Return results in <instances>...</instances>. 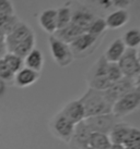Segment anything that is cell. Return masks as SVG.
I'll list each match as a JSON object with an SVG mask.
<instances>
[{
	"instance_id": "e575fe53",
	"label": "cell",
	"mask_w": 140,
	"mask_h": 149,
	"mask_svg": "<svg viewBox=\"0 0 140 149\" xmlns=\"http://www.w3.org/2000/svg\"><path fill=\"white\" fill-rule=\"evenodd\" d=\"M110 149H125L123 145H118V144H112Z\"/></svg>"
},
{
	"instance_id": "9c48e42d",
	"label": "cell",
	"mask_w": 140,
	"mask_h": 149,
	"mask_svg": "<svg viewBox=\"0 0 140 149\" xmlns=\"http://www.w3.org/2000/svg\"><path fill=\"white\" fill-rule=\"evenodd\" d=\"M132 89H135L134 79H128V77H123L119 81L112 84L106 91H103V94L107 101L113 106L114 102H116L120 97H123L127 93L132 91Z\"/></svg>"
},
{
	"instance_id": "5bb4252c",
	"label": "cell",
	"mask_w": 140,
	"mask_h": 149,
	"mask_svg": "<svg viewBox=\"0 0 140 149\" xmlns=\"http://www.w3.org/2000/svg\"><path fill=\"white\" fill-rule=\"evenodd\" d=\"M40 76H41V74L38 72H35L29 68L23 66L19 72L14 74L13 83L16 86L20 87V88H25V87H29L31 85H33L34 83H36L40 79Z\"/></svg>"
},
{
	"instance_id": "d6a6232c",
	"label": "cell",
	"mask_w": 140,
	"mask_h": 149,
	"mask_svg": "<svg viewBox=\"0 0 140 149\" xmlns=\"http://www.w3.org/2000/svg\"><path fill=\"white\" fill-rule=\"evenodd\" d=\"M134 85H135V88L137 91H140V72L137 74V76L134 79Z\"/></svg>"
},
{
	"instance_id": "ac0fdd59",
	"label": "cell",
	"mask_w": 140,
	"mask_h": 149,
	"mask_svg": "<svg viewBox=\"0 0 140 149\" xmlns=\"http://www.w3.org/2000/svg\"><path fill=\"white\" fill-rule=\"evenodd\" d=\"M83 33H84V32H83L82 29H79L77 25L72 24V23L70 22V24L67 25L66 27L57 29V31L53 34V36H55V37L57 38V39H59V40H62V42L70 45L76 38L79 37L80 35H82Z\"/></svg>"
},
{
	"instance_id": "ba28073f",
	"label": "cell",
	"mask_w": 140,
	"mask_h": 149,
	"mask_svg": "<svg viewBox=\"0 0 140 149\" xmlns=\"http://www.w3.org/2000/svg\"><path fill=\"white\" fill-rule=\"evenodd\" d=\"M74 126L76 124L70 122L62 112H58L50 122V127H52L53 133L59 139L66 143H69L70 138L74 134Z\"/></svg>"
},
{
	"instance_id": "f546056e",
	"label": "cell",
	"mask_w": 140,
	"mask_h": 149,
	"mask_svg": "<svg viewBox=\"0 0 140 149\" xmlns=\"http://www.w3.org/2000/svg\"><path fill=\"white\" fill-rule=\"evenodd\" d=\"M137 144H140V130L136 127H132L127 138L124 141L123 146L128 147V146L137 145Z\"/></svg>"
},
{
	"instance_id": "2e32d148",
	"label": "cell",
	"mask_w": 140,
	"mask_h": 149,
	"mask_svg": "<svg viewBox=\"0 0 140 149\" xmlns=\"http://www.w3.org/2000/svg\"><path fill=\"white\" fill-rule=\"evenodd\" d=\"M106 27L111 29H118L127 24L129 20V13L126 9H116L106 17Z\"/></svg>"
},
{
	"instance_id": "6da1fadb",
	"label": "cell",
	"mask_w": 140,
	"mask_h": 149,
	"mask_svg": "<svg viewBox=\"0 0 140 149\" xmlns=\"http://www.w3.org/2000/svg\"><path fill=\"white\" fill-rule=\"evenodd\" d=\"M79 100L81 101L84 108L86 119L90 116L106 114L112 112L113 106L107 101L103 91H96L89 87V89L83 94V96Z\"/></svg>"
},
{
	"instance_id": "f1b7e54d",
	"label": "cell",
	"mask_w": 140,
	"mask_h": 149,
	"mask_svg": "<svg viewBox=\"0 0 140 149\" xmlns=\"http://www.w3.org/2000/svg\"><path fill=\"white\" fill-rule=\"evenodd\" d=\"M14 73L9 69V66L4 63L2 59H0V79L4 83L13 82Z\"/></svg>"
},
{
	"instance_id": "1f68e13d",
	"label": "cell",
	"mask_w": 140,
	"mask_h": 149,
	"mask_svg": "<svg viewBox=\"0 0 140 149\" xmlns=\"http://www.w3.org/2000/svg\"><path fill=\"white\" fill-rule=\"evenodd\" d=\"M8 52L7 50V46H6V42H0V59L4 58V56Z\"/></svg>"
},
{
	"instance_id": "7c38bea8",
	"label": "cell",
	"mask_w": 140,
	"mask_h": 149,
	"mask_svg": "<svg viewBox=\"0 0 140 149\" xmlns=\"http://www.w3.org/2000/svg\"><path fill=\"white\" fill-rule=\"evenodd\" d=\"M96 17H98L88 8L81 7V8L76 9L72 12V14H71V23L77 25L79 29H81L84 33H87L90 25L93 23V21Z\"/></svg>"
},
{
	"instance_id": "74e56055",
	"label": "cell",
	"mask_w": 140,
	"mask_h": 149,
	"mask_svg": "<svg viewBox=\"0 0 140 149\" xmlns=\"http://www.w3.org/2000/svg\"><path fill=\"white\" fill-rule=\"evenodd\" d=\"M137 54H138V59H139V61H140V49L137 50Z\"/></svg>"
},
{
	"instance_id": "83f0119b",
	"label": "cell",
	"mask_w": 140,
	"mask_h": 149,
	"mask_svg": "<svg viewBox=\"0 0 140 149\" xmlns=\"http://www.w3.org/2000/svg\"><path fill=\"white\" fill-rule=\"evenodd\" d=\"M124 76L122 74L119 66L117 63H110L107 65V79H110L111 83H115L120 79H123Z\"/></svg>"
},
{
	"instance_id": "ffe728a7",
	"label": "cell",
	"mask_w": 140,
	"mask_h": 149,
	"mask_svg": "<svg viewBox=\"0 0 140 149\" xmlns=\"http://www.w3.org/2000/svg\"><path fill=\"white\" fill-rule=\"evenodd\" d=\"M23 61H24L25 68H29V69L35 71V72L41 73V71L43 70V66H44V56H43L41 50L34 48L23 59Z\"/></svg>"
},
{
	"instance_id": "603a6c76",
	"label": "cell",
	"mask_w": 140,
	"mask_h": 149,
	"mask_svg": "<svg viewBox=\"0 0 140 149\" xmlns=\"http://www.w3.org/2000/svg\"><path fill=\"white\" fill-rule=\"evenodd\" d=\"M124 45L128 49H137L140 47V29H130L126 31L123 35Z\"/></svg>"
},
{
	"instance_id": "4dcf8cb0",
	"label": "cell",
	"mask_w": 140,
	"mask_h": 149,
	"mask_svg": "<svg viewBox=\"0 0 140 149\" xmlns=\"http://www.w3.org/2000/svg\"><path fill=\"white\" fill-rule=\"evenodd\" d=\"M0 12L6 14H14V8L10 0H0Z\"/></svg>"
},
{
	"instance_id": "484cf974",
	"label": "cell",
	"mask_w": 140,
	"mask_h": 149,
	"mask_svg": "<svg viewBox=\"0 0 140 149\" xmlns=\"http://www.w3.org/2000/svg\"><path fill=\"white\" fill-rule=\"evenodd\" d=\"M57 11V29H64L67 25L70 24L71 22V8L70 7H60V8L56 9Z\"/></svg>"
},
{
	"instance_id": "e0dca14e",
	"label": "cell",
	"mask_w": 140,
	"mask_h": 149,
	"mask_svg": "<svg viewBox=\"0 0 140 149\" xmlns=\"http://www.w3.org/2000/svg\"><path fill=\"white\" fill-rule=\"evenodd\" d=\"M126 47L124 45L122 38H117L114 42H112L110 46L107 47L105 54L103 57L105 58L107 62L110 63H117L119 61V59L123 57V54L126 51Z\"/></svg>"
},
{
	"instance_id": "836d02e7",
	"label": "cell",
	"mask_w": 140,
	"mask_h": 149,
	"mask_svg": "<svg viewBox=\"0 0 140 149\" xmlns=\"http://www.w3.org/2000/svg\"><path fill=\"white\" fill-rule=\"evenodd\" d=\"M4 91H6V83H4V82H2V81L0 79V96L4 94Z\"/></svg>"
},
{
	"instance_id": "7402d4cb",
	"label": "cell",
	"mask_w": 140,
	"mask_h": 149,
	"mask_svg": "<svg viewBox=\"0 0 140 149\" xmlns=\"http://www.w3.org/2000/svg\"><path fill=\"white\" fill-rule=\"evenodd\" d=\"M89 146L93 149H110L112 141L110 136L102 133H91Z\"/></svg>"
},
{
	"instance_id": "d590c367",
	"label": "cell",
	"mask_w": 140,
	"mask_h": 149,
	"mask_svg": "<svg viewBox=\"0 0 140 149\" xmlns=\"http://www.w3.org/2000/svg\"><path fill=\"white\" fill-rule=\"evenodd\" d=\"M125 149H140V144H137V145H132V146H128V147H124Z\"/></svg>"
},
{
	"instance_id": "f35d334b",
	"label": "cell",
	"mask_w": 140,
	"mask_h": 149,
	"mask_svg": "<svg viewBox=\"0 0 140 149\" xmlns=\"http://www.w3.org/2000/svg\"><path fill=\"white\" fill-rule=\"evenodd\" d=\"M88 149H93V148H91L90 146H89V147H88Z\"/></svg>"
},
{
	"instance_id": "30bf717a",
	"label": "cell",
	"mask_w": 140,
	"mask_h": 149,
	"mask_svg": "<svg viewBox=\"0 0 140 149\" xmlns=\"http://www.w3.org/2000/svg\"><path fill=\"white\" fill-rule=\"evenodd\" d=\"M34 34L33 29L30 27L29 25L21 21L17 25V27L13 29L11 33L6 36V46H7V50L8 52H11L13 48H16L20 42L25 40L26 38Z\"/></svg>"
},
{
	"instance_id": "277c9868",
	"label": "cell",
	"mask_w": 140,
	"mask_h": 149,
	"mask_svg": "<svg viewBox=\"0 0 140 149\" xmlns=\"http://www.w3.org/2000/svg\"><path fill=\"white\" fill-rule=\"evenodd\" d=\"M48 44L54 61L60 68H66L72 63L74 57L68 44L57 39L53 35H50L48 38Z\"/></svg>"
},
{
	"instance_id": "cb8c5ba5",
	"label": "cell",
	"mask_w": 140,
	"mask_h": 149,
	"mask_svg": "<svg viewBox=\"0 0 140 149\" xmlns=\"http://www.w3.org/2000/svg\"><path fill=\"white\" fill-rule=\"evenodd\" d=\"M88 2L94 3L105 10H108L111 8L127 9L130 6L132 0H88Z\"/></svg>"
},
{
	"instance_id": "52a82bcc",
	"label": "cell",
	"mask_w": 140,
	"mask_h": 149,
	"mask_svg": "<svg viewBox=\"0 0 140 149\" xmlns=\"http://www.w3.org/2000/svg\"><path fill=\"white\" fill-rule=\"evenodd\" d=\"M124 77L135 79L140 72V61L138 59L137 49H126L123 57L117 62Z\"/></svg>"
},
{
	"instance_id": "d4e9b609",
	"label": "cell",
	"mask_w": 140,
	"mask_h": 149,
	"mask_svg": "<svg viewBox=\"0 0 140 149\" xmlns=\"http://www.w3.org/2000/svg\"><path fill=\"white\" fill-rule=\"evenodd\" d=\"M2 60H4V63L9 66V69L12 71L14 74H16L17 72H19V71L24 66L23 59L20 58L17 54H11V52H7V54L4 56Z\"/></svg>"
},
{
	"instance_id": "5b68a950",
	"label": "cell",
	"mask_w": 140,
	"mask_h": 149,
	"mask_svg": "<svg viewBox=\"0 0 140 149\" xmlns=\"http://www.w3.org/2000/svg\"><path fill=\"white\" fill-rule=\"evenodd\" d=\"M107 65H108V62L102 56L91 71V75L89 77V87L90 88L104 91L113 84L107 79Z\"/></svg>"
},
{
	"instance_id": "d6986e66",
	"label": "cell",
	"mask_w": 140,
	"mask_h": 149,
	"mask_svg": "<svg viewBox=\"0 0 140 149\" xmlns=\"http://www.w3.org/2000/svg\"><path fill=\"white\" fill-rule=\"evenodd\" d=\"M130 130H132V126L128 125L127 123L117 122L115 124V126L112 128L111 133L108 134L112 144L123 145L125 139L127 138L129 132H130Z\"/></svg>"
},
{
	"instance_id": "44dd1931",
	"label": "cell",
	"mask_w": 140,
	"mask_h": 149,
	"mask_svg": "<svg viewBox=\"0 0 140 149\" xmlns=\"http://www.w3.org/2000/svg\"><path fill=\"white\" fill-rule=\"evenodd\" d=\"M35 42H36V39H35V34H32V35L29 36L25 40L20 42L16 48H13V50L11 51V54H17L20 58L24 59L25 57L35 48Z\"/></svg>"
},
{
	"instance_id": "7a4b0ae2",
	"label": "cell",
	"mask_w": 140,
	"mask_h": 149,
	"mask_svg": "<svg viewBox=\"0 0 140 149\" xmlns=\"http://www.w3.org/2000/svg\"><path fill=\"white\" fill-rule=\"evenodd\" d=\"M140 107V91L136 88L132 91L127 93L126 95L120 97L116 102H114L112 108V113L117 118H124V116L130 114Z\"/></svg>"
},
{
	"instance_id": "3957f363",
	"label": "cell",
	"mask_w": 140,
	"mask_h": 149,
	"mask_svg": "<svg viewBox=\"0 0 140 149\" xmlns=\"http://www.w3.org/2000/svg\"><path fill=\"white\" fill-rule=\"evenodd\" d=\"M102 37H95L89 33H83L70 44V49L74 58H86L90 56L100 44Z\"/></svg>"
},
{
	"instance_id": "8d00e7d4",
	"label": "cell",
	"mask_w": 140,
	"mask_h": 149,
	"mask_svg": "<svg viewBox=\"0 0 140 149\" xmlns=\"http://www.w3.org/2000/svg\"><path fill=\"white\" fill-rule=\"evenodd\" d=\"M6 40V35H4V33L0 29V42H4Z\"/></svg>"
},
{
	"instance_id": "8fae6325",
	"label": "cell",
	"mask_w": 140,
	"mask_h": 149,
	"mask_svg": "<svg viewBox=\"0 0 140 149\" xmlns=\"http://www.w3.org/2000/svg\"><path fill=\"white\" fill-rule=\"evenodd\" d=\"M91 131L84 121L79 122L74 126V131L69 141L70 149H88L90 141Z\"/></svg>"
},
{
	"instance_id": "8992f818",
	"label": "cell",
	"mask_w": 140,
	"mask_h": 149,
	"mask_svg": "<svg viewBox=\"0 0 140 149\" xmlns=\"http://www.w3.org/2000/svg\"><path fill=\"white\" fill-rule=\"evenodd\" d=\"M84 122L91 133H102V134L108 135L111 133L112 128L118 122V119L111 112L106 114H100V116L87 118Z\"/></svg>"
},
{
	"instance_id": "4316f807",
	"label": "cell",
	"mask_w": 140,
	"mask_h": 149,
	"mask_svg": "<svg viewBox=\"0 0 140 149\" xmlns=\"http://www.w3.org/2000/svg\"><path fill=\"white\" fill-rule=\"evenodd\" d=\"M106 23H105V20L102 19V17H96L93 23L90 25V27L88 29L87 33L93 35L95 37H102L105 32H106Z\"/></svg>"
},
{
	"instance_id": "9a60e30c",
	"label": "cell",
	"mask_w": 140,
	"mask_h": 149,
	"mask_svg": "<svg viewBox=\"0 0 140 149\" xmlns=\"http://www.w3.org/2000/svg\"><path fill=\"white\" fill-rule=\"evenodd\" d=\"M38 24L46 33L53 35L57 31V11L56 9H46L38 17Z\"/></svg>"
},
{
	"instance_id": "4fadbf2b",
	"label": "cell",
	"mask_w": 140,
	"mask_h": 149,
	"mask_svg": "<svg viewBox=\"0 0 140 149\" xmlns=\"http://www.w3.org/2000/svg\"><path fill=\"white\" fill-rule=\"evenodd\" d=\"M60 112L74 124H78L79 122L86 120L84 108L79 99L68 102Z\"/></svg>"
}]
</instances>
